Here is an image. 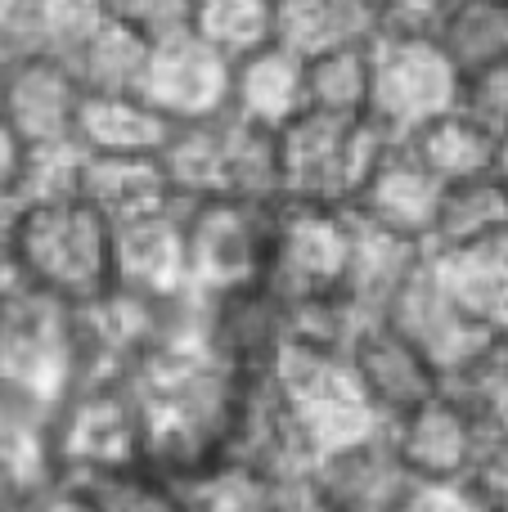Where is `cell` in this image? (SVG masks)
Here are the masks:
<instances>
[{
	"label": "cell",
	"instance_id": "obj_30",
	"mask_svg": "<svg viewBox=\"0 0 508 512\" xmlns=\"http://www.w3.org/2000/svg\"><path fill=\"white\" fill-rule=\"evenodd\" d=\"M149 50L153 45L144 41L140 32H131L122 18L108 14L68 68H72V77L81 81L86 95H140L144 68H149Z\"/></svg>",
	"mask_w": 508,
	"mask_h": 512
},
{
	"label": "cell",
	"instance_id": "obj_23",
	"mask_svg": "<svg viewBox=\"0 0 508 512\" xmlns=\"http://www.w3.org/2000/svg\"><path fill=\"white\" fill-rule=\"evenodd\" d=\"M77 198H86L108 225H126L176 207V194H171L158 158H95V153H81Z\"/></svg>",
	"mask_w": 508,
	"mask_h": 512
},
{
	"label": "cell",
	"instance_id": "obj_37",
	"mask_svg": "<svg viewBox=\"0 0 508 512\" xmlns=\"http://www.w3.org/2000/svg\"><path fill=\"white\" fill-rule=\"evenodd\" d=\"M464 486L482 512H508V432H486L473 463L464 472Z\"/></svg>",
	"mask_w": 508,
	"mask_h": 512
},
{
	"label": "cell",
	"instance_id": "obj_25",
	"mask_svg": "<svg viewBox=\"0 0 508 512\" xmlns=\"http://www.w3.org/2000/svg\"><path fill=\"white\" fill-rule=\"evenodd\" d=\"M171 122L140 95H86L77 113V149L95 158H158Z\"/></svg>",
	"mask_w": 508,
	"mask_h": 512
},
{
	"label": "cell",
	"instance_id": "obj_5",
	"mask_svg": "<svg viewBox=\"0 0 508 512\" xmlns=\"http://www.w3.org/2000/svg\"><path fill=\"white\" fill-rule=\"evenodd\" d=\"M275 216L279 203H243V198L180 203L189 297H216L266 279Z\"/></svg>",
	"mask_w": 508,
	"mask_h": 512
},
{
	"label": "cell",
	"instance_id": "obj_6",
	"mask_svg": "<svg viewBox=\"0 0 508 512\" xmlns=\"http://www.w3.org/2000/svg\"><path fill=\"white\" fill-rule=\"evenodd\" d=\"M459 72L432 41L378 36L369 45V104L365 122L387 144H405L414 131L459 108Z\"/></svg>",
	"mask_w": 508,
	"mask_h": 512
},
{
	"label": "cell",
	"instance_id": "obj_10",
	"mask_svg": "<svg viewBox=\"0 0 508 512\" xmlns=\"http://www.w3.org/2000/svg\"><path fill=\"white\" fill-rule=\"evenodd\" d=\"M198 346L216 369L234 378H266L288 346V301L270 283L194 297Z\"/></svg>",
	"mask_w": 508,
	"mask_h": 512
},
{
	"label": "cell",
	"instance_id": "obj_20",
	"mask_svg": "<svg viewBox=\"0 0 508 512\" xmlns=\"http://www.w3.org/2000/svg\"><path fill=\"white\" fill-rule=\"evenodd\" d=\"M311 472L338 512H396L414 486L387 432H369L342 450L324 454V459H315Z\"/></svg>",
	"mask_w": 508,
	"mask_h": 512
},
{
	"label": "cell",
	"instance_id": "obj_47",
	"mask_svg": "<svg viewBox=\"0 0 508 512\" xmlns=\"http://www.w3.org/2000/svg\"><path fill=\"white\" fill-rule=\"evenodd\" d=\"M495 171H500V176L508 180V135L500 140V162H495Z\"/></svg>",
	"mask_w": 508,
	"mask_h": 512
},
{
	"label": "cell",
	"instance_id": "obj_29",
	"mask_svg": "<svg viewBox=\"0 0 508 512\" xmlns=\"http://www.w3.org/2000/svg\"><path fill=\"white\" fill-rule=\"evenodd\" d=\"M441 54L464 77L508 63V0H455L437 32Z\"/></svg>",
	"mask_w": 508,
	"mask_h": 512
},
{
	"label": "cell",
	"instance_id": "obj_16",
	"mask_svg": "<svg viewBox=\"0 0 508 512\" xmlns=\"http://www.w3.org/2000/svg\"><path fill=\"white\" fill-rule=\"evenodd\" d=\"M383 432L414 481H464L486 427L477 423L464 400L441 387L432 400L387 423Z\"/></svg>",
	"mask_w": 508,
	"mask_h": 512
},
{
	"label": "cell",
	"instance_id": "obj_26",
	"mask_svg": "<svg viewBox=\"0 0 508 512\" xmlns=\"http://www.w3.org/2000/svg\"><path fill=\"white\" fill-rule=\"evenodd\" d=\"M428 265L464 315H473L477 324L495 328V333H508V239L468 252L428 256Z\"/></svg>",
	"mask_w": 508,
	"mask_h": 512
},
{
	"label": "cell",
	"instance_id": "obj_11",
	"mask_svg": "<svg viewBox=\"0 0 508 512\" xmlns=\"http://www.w3.org/2000/svg\"><path fill=\"white\" fill-rule=\"evenodd\" d=\"M81 99H86V90L59 59L18 50L0 68V122L9 126V135L23 149L77 144Z\"/></svg>",
	"mask_w": 508,
	"mask_h": 512
},
{
	"label": "cell",
	"instance_id": "obj_4",
	"mask_svg": "<svg viewBox=\"0 0 508 512\" xmlns=\"http://www.w3.org/2000/svg\"><path fill=\"white\" fill-rule=\"evenodd\" d=\"M77 387L72 310L0 265V391L54 409Z\"/></svg>",
	"mask_w": 508,
	"mask_h": 512
},
{
	"label": "cell",
	"instance_id": "obj_42",
	"mask_svg": "<svg viewBox=\"0 0 508 512\" xmlns=\"http://www.w3.org/2000/svg\"><path fill=\"white\" fill-rule=\"evenodd\" d=\"M396 512H482L464 481H414Z\"/></svg>",
	"mask_w": 508,
	"mask_h": 512
},
{
	"label": "cell",
	"instance_id": "obj_18",
	"mask_svg": "<svg viewBox=\"0 0 508 512\" xmlns=\"http://www.w3.org/2000/svg\"><path fill=\"white\" fill-rule=\"evenodd\" d=\"M113 288L149 301H189L180 203L167 212L140 216V221L113 225Z\"/></svg>",
	"mask_w": 508,
	"mask_h": 512
},
{
	"label": "cell",
	"instance_id": "obj_31",
	"mask_svg": "<svg viewBox=\"0 0 508 512\" xmlns=\"http://www.w3.org/2000/svg\"><path fill=\"white\" fill-rule=\"evenodd\" d=\"M104 18L108 0H27L18 18V50L72 63Z\"/></svg>",
	"mask_w": 508,
	"mask_h": 512
},
{
	"label": "cell",
	"instance_id": "obj_21",
	"mask_svg": "<svg viewBox=\"0 0 508 512\" xmlns=\"http://www.w3.org/2000/svg\"><path fill=\"white\" fill-rule=\"evenodd\" d=\"M270 41L302 63L333 50H365L378 41L374 0H275Z\"/></svg>",
	"mask_w": 508,
	"mask_h": 512
},
{
	"label": "cell",
	"instance_id": "obj_9",
	"mask_svg": "<svg viewBox=\"0 0 508 512\" xmlns=\"http://www.w3.org/2000/svg\"><path fill=\"white\" fill-rule=\"evenodd\" d=\"M351 239H356L351 212L279 203L275 239H270V261L261 283H270L284 301L333 297V292L347 288Z\"/></svg>",
	"mask_w": 508,
	"mask_h": 512
},
{
	"label": "cell",
	"instance_id": "obj_45",
	"mask_svg": "<svg viewBox=\"0 0 508 512\" xmlns=\"http://www.w3.org/2000/svg\"><path fill=\"white\" fill-rule=\"evenodd\" d=\"M27 0H0V32H9L18 41V18H23Z\"/></svg>",
	"mask_w": 508,
	"mask_h": 512
},
{
	"label": "cell",
	"instance_id": "obj_39",
	"mask_svg": "<svg viewBox=\"0 0 508 512\" xmlns=\"http://www.w3.org/2000/svg\"><path fill=\"white\" fill-rule=\"evenodd\" d=\"M455 0H374L378 36H405V41H437Z\"/></svg>",
	"mask_w": 508,
	"mask_h": 512
},
{
	"label": "cell",
	"instance_id": "obj_7",
	"mask_svg": "<svg viewBox=\"0 0 508 512\" xmlns=\"http://www.w3.org/2000/svg\"><path fill=\"white\" fill-rule=\"evenodd\" d=\"M59 481L144 459V418L135 382H77L50 409Z\"/></svg>",
	"mask_w": 508,
	"mask_h": 512
},
{
	"label": "cell",
	"instance_id": "obj_15",
	"mask_svg": "<svg viewBox=\"0 0 508 512\" xmlns=\"http://www.w3.org/2000/svg\"><path fill=\"white\" fill-rule=\"evenodd\" d=\"M221 459L239 463V468L257 472V477H266V481L315 468L311 445H306L302 427H297L293 409H288L284 391L275 387L270 373L266 378H243Z\"/></svg>",
	"mask_w": 508,
	"mask_h": 512
},
{
	"label": "cell",
	"instance_id": "obj_34",
	"mask_svg": "<svg viewBox=\"0 0 508 512\" xmlns=\"http://www.w3.org/2000/svg\"><path fill=\"white\" fill-rule=\"evenodd\" d=\"M266 499L270 481L230 459H216L176 481V512H266Z\"/></svg>",
	"mask_w": 508,
	"mask_h": 512
},
{
	"label": "cell",
	"instance_id": "obj_28",
	"mask_svg": "<svg viewBox=\"0 0 508 512\" xmlns=\"http://www.w3.org/2000/svg\"><path fill=\"white\" fill-rule=\"evenodd\" d=\"M428 261V252L401 243L392 234H378L356 225V239H351V265H347V297L356 310L365 315H383L392 306V297L414 279V270Z\"/></svg>",
	"mask_w": 508,
	"mask_h": 512
},
{
	"label": "cell",
	"instance_id": "obj_24",
	"mask_svg": "<svg viewBox=\"0 0 508 512\" xmlns=\"http://www.w3.org/2000/svg\"><path fill=\"white\" fill-rule=\"evenodd\" d=\"M500 239H508V180L500 171H482V176L441 185L428 256L486 248V243Z\"/></svg>",
	"mask_w": 508,
	"mask_h": 512
},
{
	"label": "cell",
	"instance_id": "obj_41",
	"mask_svg": "<svg viewBox=\"0 0 508 512\" xmlns=\"http://www.w3.org/2000/svg\"><path fill=\"white\" fill-rule=\"evenodd\" d=\"M266 512H338L333 499L324 495V486L315 481V472H288V477L270 481Z\"/></svg>",
	"mask_w": 508,
	"mask_h": 512
},
{
	"label": "cell",
	"instance_id": "obj_27",
	"mask_svg": "<svg viewBox=\"0 0 508 512\" xmlns=\"http://www.w3.org/2000/svg\"><path fill=\"white\" fill-rule=\"evenodd\" d=\"M405 149L419 158V167L437 185L482 176V171H495V162H500V140L486 126H477L464 108H450V113H441L423 131H414L405 140Z\"/></svg>",
	"mask_w": 508,
	"mask_h": 512
},
{
	"label": "cell",
	"instance_id": "obj_33",
	"mask_svg": "<svg viewBox=\"0 0 508 512\" xmlns=\"http://www.w3.org/2000/svg\"><path fill=\"white\" fill-rule=\"evenodd\" d=\"M189 32L207 41L216 54L239 63L243 54L270 45L275 32V0H194Z\"/></svg>",
	"mask_w": 508,
	"mask_h": 512
},
{
	"label": "cell",
	"instance_id": "obj_2",
	"mask_svg": "<svg viewBox=\"0 0 508 512\" xmlns=\"http://www.w3.org/2000/svg\"><path fill=\"white\" fill-rule=\"evenodd\" d=\"M158 162L176 203H203V198L279 203L275 135L239 122L234 113L171 126V140L162 144Z\"/></svg>",
	"mask_w": 508,
	"mask_h": 512
},
{
	"label": "cell",
	"instance_id": "obj_14",
	"mask_svg": "<svg viewBox=\"0 0 508 512\" xmlns=\"http://www.w3.org/2000/svg\"><path fill=\"white\" fill-rule=\"evenodd\" d=\"M230 68L225 54H216L194 32L153 41L149 68H144L140 99L162 113L171 126L207 122V117L230 113Z\"/></svg>",
	"mask_w": 508,
	"mask_h": 512
},
{
	"label": "cell",
	"instance_id": "obj_19",
	"mask_svg": "<svg viewBox=\"0 0 508 512\" xmlns=\"http://www.w3.org/2000/svg\"><path fill=\"white\" fill-rule=\"evenodd\" d=\"M59 490L50 409L0 391V512H36Z\"/></svg>",
	"mask_w": 508,
	"mask_h": 512
},
{
	"label": "cell",
	"instance_id": "obj_3",
	"mask_svg": "<svg viewBox=\"0 0 508 512\" xmlns=\"http://www.w3.org/2000/svg\"><path fill=\"white\" fill-rule=\"evenodd\" d=\"M279 149V203L338 207L347 212L365 176L392 144L365 117H333L302 108L284 131H275Z\"/></svg>",
	"mask_w": 508,
	"mask_h": 512
},
{
	"label": "cell",
	"instance_id": "obj_8",
	"mask_svg": "<svg viewBox=\"0 0 508 512\" xmlns=\"http://www.w3.org/2000/svg\"><path fill=\"white\" fill-rule=\"evenodd\" d=\"M275 387L284 391L288 409H293L297 427H302L306 445L315 459L342 450V445L360 441L369 432H383V423L374 418V409L365 405V396L356 391L342 355H320L302 351V346H284L279 364L270 369Z\"/></svg>",
	"mask_w": 508,
	"mask_h": 512
},
{
	"label": "cell",
	"instance_id": "obj_44",
	"mask_svg": "<svg viewBox=\"0 0 508 512\" xmlns=\"http://www.w3.org/2000/svg\"><path fill=\"white\" fill-rule=\"evenodd\" d=\"M36 512H90V508H86V504H81V499H77V495H68V490H63V486H59V490H54V495H50V499H45V504H41V508H36Z\"/></svg>",
	"mask_w": 508,
	"mask_h": 512
},
{
	"label": "cell",
	"instance_id": "obj_36",
	"mask_svg": "<svg viewBox=\"0 0 508 512\" xmlns=\"http://www.w3.org/2000/svg\"><path fill=\"white\" fill-rule=\"evenodd\" d=\"M446 391L473 409L486 432H508V333H495L486 351L446 382Z\"/></svg>",
	"mask_w": 508,
	"mask_h": 512
},
{
	"label": "cell",
	"instance_id": "obj_43",
	"mask_svg": "<svg viewBox=\"0 0 508 512\" xmlns=\"http://www.w3.org/2000/svg\"><path fill=\"white\" fill-rule=\"evenodd\" d=\"M23 144L9 135V126L0 122V194H18V176H23Z\"/></svg>",
	"mask_w": 508,
	"mask_h": 512
},
{
	"label": "cell",
	"instance_id": "obj_22",
	"mask_svg": "<svg viewBox=\"0 0 508 512\" xmlns=\"http://www.w3.org/2000/svg\"><path fill=\"white\" fill-rule=\"evenodd\" d=\"M306 108V63L275 41L243 54L230 68V113L257 131H284Z\"/></svg>",
	"mask_w": 508,
	"mask_h": 512
},
{
	"label": "cell",
	"instance_id": "obj_17",
	"mask_svg": "<svg viewBox=\"0 0 508 512\" xmlns=\"http://www.w3.org/2000/svg\"><path fill=\"white\" fill-rule=\"evenodd\" d=\"M437 198H441V185L419 167V158L405 144H392L374 162V171L365 176V185L351 198L347 212L365 230L392 234V239L428 252L432 221H437Z\"/></svg>",
	"mask_w": 508,
	"mask_h": 512
},
{
	"label": "cell",
	"instance_id": "obj_32",
	"mask_svg": "<svg viewBox=\"0 0 508 512\" xmlns=\"http://www.w3.org/2000/svg\"><path fill=\"white\" fill-rule=\"evenodd\" d=\"M59 486L77 495L90 512H176V481L162 477L144 459L90 472V477H68Z\"/></svg>",
	"mask_w": 508,
	"mask_h": 512
},
{
	"label": "cell",
	"instance_id": "obj_46",
	"mask_svg": "<svg viewBox=\"0 0 508 512\" xmlns=\"http://www.w3.org/2000/svg\"><path fill=\"white\" fill-rule=\"evenodd\" d=\"M14 54H18V41H14L9 32H0V68H5V63L14 59Z\"/></svg>",
	"mask_w": 508,
	"mask_h": 512
},
{
	"label": "cell",
	"instance_id": "obj_13",
	"mask_svg": "<svg viewBox=\"0 0 508 512\" xmlns=\"http://www.w3.org/2000/svg\"><path fill=\"white\" fill-rule=\"evenodd\" d=\"M378 319H387L396 333H405L423 355H428V364L437 369L441 387H446L450 378H459V373L486 351V342L495 337V328L477 324L473 315L459 310V301L441 288V279L432 274L428 261L414 270V279L396 292L392 306H387Z\"/></svg>",
	"mask_w": 508,
	"mask_h": 512
},
{
	"label": "cell",
	"instance_id": "obj_38",
	"mask_svg": "<svg viewBox=\"0 0 508 512\" xmlns=\"http://www.w3.org/2000/svg\"><path fill=\"white\" fill-rule=\"evenodd\" d=\"M108 14L122 18L131 32H140L144 41L153 45V41L189 32L194 0H108Z\"/></svg>",
	"mask_w": 508,
	"mask_h": 512
},
{
	"label": "cell",
	"instance_id": "obj_40",
	"mask_svg": "<svg viewBox=\"0 0 508 512\" xmlns=\"http://www.w3.org/2000/svg\"><path fill=\"white\" fill-rule=\"evenodd\" d=\"M459 108H464L477 126H486L495 140H504L508 135V63L477 72V77H464V86H459Z\"/></svg>",
	"mask_w": 508,
	"mask_h": 512
},
{
	"label": "cell",
	"instance_id": "obj_35",
	"mask_svg": "<svg viewBox=\"0 0 508 512\" xmlns=\"http://www.w3.org/2000/svg\"><path fill=\"white\" fill-rule=\"evenodd\" d=\"M369 104V45L333 50L306 63V108L333 117H365Z\"/></svg>",
	"mask_w": 508,
	"mask_h": 512
},
{
	"label": "cell",
	"instance_id": "obj_12",
	"mask_svg": "<svg viewBox=\"0 0 508 512\" xmlns=\"http://www.w3.org/2000/svg\"><path fill=\"white\" fill-rule=\"evenodd\" d=\"M342 360H347L351 382H356V391L365 396V405L374 409V418L383 427L441 391V378L428 364V355L378 315L360 319Z\"/></svg>",
	"mask_w": 508,
	"mask_h": 512
},
{
	"label": "cell",
	"instance_id": "obj_1",
	"mask_svg": "<svg viewBox=\"0 0 508 512\" xmlns=\"http://www.w3.org/2000/svg\"><path fill=\"white\" fill-rule=\"evenodd\" d=\"M5 265L41 297L81 310L113 288V225L77 194L23 203Z\"/></svg>",
	"mask_w": 508,
	"mask_h": 512
}]
</instances>
